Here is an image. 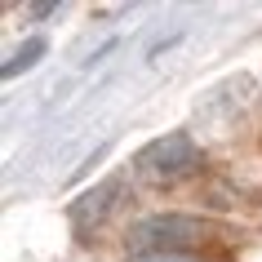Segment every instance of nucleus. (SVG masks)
Instances as JSON below:
<instances>
[{
    "label": "nucleus",
    "instance_id": "f257e3e1",
    "mask_svg": "<svg viewBox=\"0 0 262 262\" xmlns=\"http://www.w3.org/2000/svg\"><path fill=\"white\" fill-rule=\"evenodd\" d=\"M195 169H200V147L187 129H169L160 138H151L134 156V178L142 187H178L182 178H191Z\"/></svg>",
    "mask_w": 262,
    "mask_h": 262
},
{
    "label": "nucleus",
    "instance_id": "423d86ee",
    "mask_svg": "<svg viewBox=\"0 0 262 262\" xmlns=\"http://www.w3.org/2000/svg\"><path fill=\"white\" fill-rule=\"evenodd\" d=\"M58 9H62V5H27L23 14H27V18H54Z\"/></svg>",
    "mask_w": 262,
    "mask_h": 262
},
{
    "label": "nucleus",
    "instance_id": "39448f33",
    "mask_svg": "<svg viewBox=\"0 0 262 262\" xmlns=\"http://www.w3.org/2000/svg\"><path fill=\"white\" fill-rule=\"evenodd\" d=\"M129 262H205L200 253H129Z\"/></svg>",
    "mask_w": 262,
    "mask_h": 262
},
{
    "label": "nucleus",
    "instance_id": "f03ea898",
    "mask_svg": "<svg viewBox=\"0 0 262 262\" xmlns=\"http://www.w3.org/2000/svg\"><path fill=\"white\" fill-rule=\"evenodd\" d=\"M218 227L195 213H151L129 231V253H191L195 245L213 240Z\"/></svg>",
    "mask_w": 262,
    "mask_h": 262
},
{
    "label": "nucleus",
    "instance_id": "7ed1b4c3",
    "mask_svg": "<svg viewBox=\"0 0 262 262\" xmlns=\"http://www.w3.org/2000/svg\"><path fill=\"white\" fill-rule=\"evenodd\" d=\"M120 187H124V178H120V173H111V178H102L98 187H89V191L76 195L71 209H67L71 231H76V235H94L98 227L107 222V213L120 205Z\"/></svg>",
    "mask_w": 262,
    "mask_h": 262
},
{
    "label": "nucleus",
    "instance_id": "20e7f679",
    "mask_svg": "<svg viewBox=\"0 0 262 262\" xmlns=\"http://www.w3.org/2000/svg\"><path fill=\"white\" fill-rule=\"evenodd\" d=\"M45 49H49V45H45L40 36H31L27 45H18V49H14V58L5 62V80H14L18 71H31V67H36V62L45 58Z\"/></svg>",
    "mask_w": 262,
    "mask_h": 262
}]
</instances>
